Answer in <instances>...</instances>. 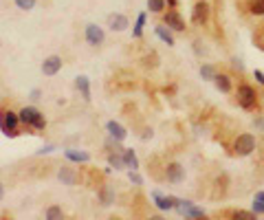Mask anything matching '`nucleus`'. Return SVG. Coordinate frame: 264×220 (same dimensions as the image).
I'll return each instance as SVG.
<instances>
[{
	"label": "nucleus",
	"mask_w": 264,
	"mask_h": 220,
	"mask_svg": "<svg viewBox=\"0 0 264 220\" xmlns=\"http://www.w3.org/2000/svg\"><path fill=\"white\" fill-rule=\"evenodd\" d=\"M16 3V7L22 9V11H31V9H36V0H14Z\"/></svg>",
	"instance_id": "nucleus-28"
},
{
	"label": "nucleus",
	"mask_w": 264,
	"mask_h": 220,
	"mask_svg": "<svg viewBox=\"0 0 264 220\" xmlns=\"http://www.w3.org/2000/svg\"><path fill=\"white\" fill-rule=\"evenodd\" d=\"M209 14H211V7L207 0H196L192 7V22L198 27H205L209 22Z\"/></svg>",
	"instance_id": "nucleus-5"
},
{
	"label": "nucleus",
	"mask_w": 264,
	"mask_h": 220,
	"mask_svg": "<svg viewBox=\"0 0 264 220\" xmlns=\"http://www.w3.org/2000/svg\"><path fill=\"white\" fill-rule=\"evenodd\" d=\"M20 121L27 126V128H33V130H44L47 128V119H44V115L33 106H25L20 110Z\"/></svg>",
	"instance_id": "nucleus-2"
},
{
	"label": "nucleus",
	"mask_w": 264,
	"mask_h": 220,
	"mask_svg": "<svg viewBox=\"0 0 264 220\" xmlns=\"http://www.w3.org/2000/svg\"><path fill=\"white\" fill-rule=\"evenodd\" d=\"M47 220H62L64 218V211H62V207H57V205H51L49 209H47Z\"/></svg>",
	"instance_id": "nucleus-24"
},
{
	"label": "nucleus",
	"mask_w": 264,
	"mask_h": 220,
	"mask_svg": "<svg viewBox=\"0 0 264 220\" xmlns=\"http://www.w3.org/2000/svg\"><path fill=\"white\" fill-rule=\"evenodd\" d=\"M62 71V57L60 55H49L44 57L42 62V73L47 75V77H53V75H57Z\"/></svg>",
	"instance_id": "nucleus-10"
},
{
	"label": "nucleus",
	"mask_w": 264,
	"mask_h": 220,
	"mask_svg": "<svg viewBox=\"0 0 264 220\" xmlns=\"http://www.w3.org/2000/svg\"><path fill=\"white\" fill-rule=\"evenodd\" d=\"M214 84H216V88L220 90V92H231L233 90V79L229 77L227 73H216Z\"/></svg>",
	"instance_id": "nucleus-14"
},
{
	"label": "nucleus",
	"mask_w": 264,
	"mask_h": 220,
	"mask_svg": "<svg viewBox=\"0 0 264 220\" xmlns=\"http://www.w3.org/2000/svg\"><path fill=\"white\" fill-rule=\"evenodd\" d=\"M146 18H148L146 14H139V16H137L135 29H132V36H135L137 40H139V38H143V27H146Z\"/></svg>",
	"instance_id": "nucleus-22"
},
{
	"label": "nucleus",
	"mask_w": 264,
	"mask_h": 220,
	"mask_svg": "<svg viewBox=\"0 0 264 220\" xmlns=\"http://www.w3.org/2000/svg\"><path fill=\"white\" fill-rule=\"evenodd\" d=\"M53 150H55V146H51V143H49V146H42V148H40L38 154H49V152H53Z\"/></svg>",
	"instance_id": "nucleus-31"
},
{
	"label": "nucleus",
	"mask_w": 264,
	"mask_h": 220,
	"mask_svg": "<svg viewBox=\"0 0 264 220\" xmlns=\"http://www.w3.org/2000/svg\"><path fill=\"white\" fill-rule=\"evenodd\" d=\"M255 148H257V141L251 132H242L233 141V154L236 156H251L255 152Z\"/></svg>",
	"instance_id": "nucleus-3"
},
{
	"label": "nucleus",
	"mask_w": 264,
	"mask_h": 220,
	"mask_svg": "<svg viewBox=\"0 0 264 220\" xmlns=\"http://www.w3.org/2000/svg\"><path fill=\"white\" fill-rule=\"evenodd\" d=\"M152 200H154V205H157L159 211H170V209H174V207H176L174 196H165V194L157 192V189L152 192Z\"/></svg>",
	"instance_id": "nucleus-9"
},
{
	"label": "nucleus",
	"mask_w": 264,
	"mask_h": 220,
	"mask_svg": "<svg viewBox=\"0 0 264 220\" xmlns=\"http://www.w3.org/2000/svg\"><path fill=\"white\" fill-rule=\"evenodd\" d=\"M154 33H157V38L163 40V42L168 44V46H174V44H176V42H174V36H172V29L165 27V22H163V25L154 27Z\"/></svg>",
	"instance_id": "nucleus-15"
},
{
	"label": "nucleus",
	"mask_w": 264,
	"mask_h": 220,
	"mask_svg": "<svg viewBox=\"0 0 264 220\" xmlns=\"http://www.w3.org/2000/svg\"><path fill=\"white\" fill-rule=\"evenodd\" d=\"M236 99H238V106L242 110H255L257 101H260V92H257L251 84L242 82L236 90Z\"/></svg>",
	"instance_id": "nucleus-1"
},
{
	"label": "nucleus",
	"mask_w": 264,
	"mask_h": 220,
	"mask_svg": "<svg viewBox=\"0 0 264 220\" xmlns=\"http://www.w3.org/2000/svg\"><path fill=\"white\" fill-rule=\"evenodd\" d=\"M157 60H159V55H157V53H150V55H146V57H143V64H146V66H152V68H154V66L159 64Z\"/></svg>",
	"instance_id": "nucleus-29"
},
{
	"label": "nucleus",
	"mask_w": 264,
	"mask_h": 220,
	"mask_svg": "<svg viewBox=\"0 0 264 220\" xmlns=\"http://www.w3.org/2000/svg\"><path fill=\"white\" fill-rule=\"evenodd\" d=\"M3 198H5V185L0 183V200H3Z\"/></svg>",
	"instance_id": "nucleus-36"
},
{
	"label": "nucleus",
	"mask_w": 264,
	"mask_h": 220,
	"mask_svg": "<svg viewBox=\"0 0 264 220\" xmlns=\"http://www.w3.org/2000/svg\"><path fill=\"white\" fill-rule=\"evenodd\" d=\"M163 22L172 29V31H185V20L181 18V14L176 9H170L168 14L163 16Z\"/></svg>",
	"instance_id": "nucleus-11"
},
{
	"label": "nucleus",
	"mask_w": 264,
	"mask_h": 220,
	"mask_svg": "<svg viewBox=\"0 0 264 220\" xmlns=\"http://www.w3.org/2000/svg\"><path fill=\"white\" fill-rule=\"evenodd\" d=\"M97 196H99V202L104 207H110L114 202V189L110 187V185H101L99 192H97Z\"/></svg>",
	"instance_id": "nucleus-16"
},
{
	"label": "nucleus",
	"mask_w": 264,
	"mask_h": 220,
	"mask_svg": "<svg viewBox=\"0 0 264 220\" xmlns=\"http://www.w3.org/2000/svg\"><path fill=\"white\" fill-rule=\"evenodd\" d=\"M57 178H60L64 185H75L77 183V174L73 167H60L57 170Z\"/></svg>",
	"instance_id": "nucleus-17"
},
{
	"label": "nucleus",
	"mask_w": 264,
	"mask_h": 220,
	"mask_svg": "<svg viewBox=\"0 0 264 220\" xmlns=\"http://www.w3.org/2000/svg\"><path fill=\"white\" fill-rule=\"evenodd\" d=\"M165 0H148V9L152 11V14H163V9H165Z\"/></svg>",
	"instance_id": "nucleus-26"
},
{
	"label": "nucleus",
	"mask_w": 264,
	"mask_h": 220,
	"mask_svg": "<svg viewBox=\"0 0 264 220\" xmlns=\"http://www.w3.org/2000/svg\"><path fill=\"white\" fill-rule=\"evenodd\" d=\"M255 213V216H264V192H257L253 196V209H251Z\"/></svg>",
	"instance_id": "nucleus-23"
},
{
	"label": "nucleus",
	"mask_w": 264,
	"mask_h": 220,
	"mask_svg": "<svg viewBox=\"0 0 264 220\" xmlns=\"http://www.w3.org/2000/svg\"><path fill=\"white\" fill-rule=\"evenodd\" d=\"M128 178H130L132 185H141V183H143V178L137 174V170H130V172H128Z\"/></svg>",
	"instance_id": "nucleus-30"
},
{
	"label": "nucleus",
	"mask_w": 264,
	"mask_h": 220,
	"mask_svg": "<svg viewBox=\"0 0 264 220\" xmlns=\"http://www.w3.org/2000/svg\"><path fill=\"white\" fill-rule=\"evenodd\" d=\"M20 113H14V110H5L0 115V128L7 137H18L20 135Z\"/></svg>",
	"instance_id": "nucleus-4"
},
{
	"label": "nucleus",
	"mask_w": 264,
	"mask_h": 220,
	"mask_svg": "<svg viewBox=\"0 0 264 220\" xmlns=\"http://www.w3.org/2000/svg\"><path fill=\"white\" fill-rule=\"evenodd\" d=\"M253 77L264 86V73H262V71H253Z\"/></svg>",
	"instance_id": "nucleus-32"
},
{
	"label": "nucleus",
	"mask_w": 264,
	"mask_h": 220,
	"mask_svg": "<svg viewBox=\"0 0 264 220\" xmlns=\"http://www.w3.org/2000/svg\"><path fill=\"white\" fill-rule=\"evenodd\" d=\"M106 130H108V135H110V139H114V141H119V143L128 137V130H125L123 126L119 124V121H114V119L106 124Z\"/></svg>",
	"instance_id": "nucleus-12"
},
{
	"label": "nucleus",
	"mask_w": 264,
	"mask_h": 220,
	"mask_svg": "<svg viewBox=\"0 0 264 220\" xmlns=\"http://www.w3.org/2000/svg\"><path fill=\"white\" fill-rule=\"evenodd\" d=\"M141 137H143V139H150V137H152V130H146Z\"/></svg>",
	"instance_id": "nucleus-35"
},
{
	"label": "nucleus",
	"mask_w": 264,
	"mask_h": 220,
	"mask_svg": "<svg viewBox=\"0 0 264 220\" xmlns=\"http://www.w3.org/2000/svg\"><path fill=\"white\" fill-rule=\"evenodd\" d=\"M200 77H203V79H211V82H214L216 68L211 66V64H203V66H200Z\"/></svg>",
	"instance_id": "nucleus-27"
},
{
	"label": "nucleus",
	"mask_w": 264,
	"mask_h": 220,
	"mask_svg": "<svg viewBox=\"0 0 264 220\" xmlns=\"http://www.w3.org/2000/svg\"><path fill=\"white\" fill-rule=\"evenodd\" d=\"M165 3H168L170 9H176V7H179V0H165Z\"/></svg>",
	"instance_id": "nucleus-33"
},
{
	"label": "nucleus",
	"mask_w": 264,
	"mask_h": 220,
	"mask_svg": "<svg viewBox=\"0 0 264 220\" xmlns=\"http://www.w3.org/2000/svg\"><path fill=\"white\" fill-rule=\"evenodd\" d=\"M64 156L73 163H88L90 156L86 152H79V150H64Z\"/></svg>",
	"instance_id": "nucleus-20"
},
{
	"label": "nucleus",
	"mask_w": 264,
	"mask_h": 220,
	"mask_svg": "<svg viewBox=\"0 0 264 220\" xmlns=\"http://www.w3.org/2000/svg\"><path fill=\"white\" fill-rule=\"evenodd\" d=\"M249 11L253 16H264V0H249Z\"/></svg>",
	"instance_id": "nucleus-25"
},
{
	"label": "nucleus",
	"mask_w": 264,
	"mask_h": 220,
	"mask_svg": "<svg viewBox=\"0 0 264 220\" xmlns=\"http://www.w3.org/2000/svg\"><path fill=\"white\" fill-rule=\"evenodd\" d=\"M40 95H42V92H40L38 88H36V90H31V99H40Z\"/></svg>",
	"instance_id": "nucleus-34"
},
{
	"label": "nucleus",
	"mask_w": 264,
	"mask_h": 220,
	"mask_svg": "<svg viewBox=\"0 0 264 220\" xmlns=\"http://www.w3.org/2000/svg\"><path fill=\"white\" fill-rule=\"evenodd\" d=\"M163 178L168 183H172V185H179V183H183L185 181V167H183L181 163H168L165 165V170H163Z\"/></svg>",
	"instance_id": "nucleus-6"
},
{
	"label": "nucleus",
	"mask_w": 264,
	"mask_h": 220,
	"mask_svg": "<svg viewBox=\"0 0 264 220\" xmlns=\"http://www.w3.org/2000/svg\"><path fill=\"white\" fill-rule=\"evenodd\" d=\"M75 86H77V90L82 92L84 101H90V82H88V77H86V75H79V77L75 79Z\"/></svg>",
	"instance_id": "nucleus-18"
},
{
	"label": "nucleus",
	"mask_w": 264,
	"mask_h": 220,
	"mask_svg": "<svg viewBox=\"0 0 264 220\" xmlns=\"http://www.w3.org/2000/svg\"><path fill=\"white\" fill-rule=\"evenodd\" d=\"M108 27L119 33V31H125V29L130 27V20L125 18L123 14H110L108 16Z\"/></svg>",
	"instance_id": "nucleus-13"
},
{
	"label": "nucleus",
	"mask_w": 264,
	"mask_h": 220,
	"mask_svg": "<svg viewBox=\"0 0 264 220\" xmlns=\"http://www.w3.org/2000/svg\"><path fill=\"white\" fill-rule=\"evenodd\" d=\"M108 163L114 170H125V161H123V154H117V152H110L108 154Z\"/></svg>",
	"instance_id": "nucleus-21"
},
{
	"label": "nucleus",
	"mask_w": 264,
	"mask_h": 220,
	"mask_svg": "<svg viewBox=\"0 0 264 220\" xmlns=\"http://www.w3.org/2000/svg\"><path fill=\"white\" fill-rule=\"evenodd\" d=\"M84 36H86V42H88L90 46H99V44H104V40H106V33H104V29H101L99 25H86V31H84Z\"/></svg>",
	"instance_id": "nucleus-8"
},
{
	"label": "nucleus",
	"mask_w": 264,
	"mask_h": 220,
	"mask_svg": "<svg viewBox=\"0 0 264 220\" xmlns=\"http://www.w3.org/2000/svg\"><path fill=\"white\" fill-rule=\"evenodd\" d=\"M176 211L181 213V216L185 218H203L205 216V209H200V207H196L192 200H183V198H176Z\"/></svg>",
	"instance_id": "nucleus-7"
},
{
	"label": "nucleus",
	"mask_w": 264,
	"mask_h": 220,
	"mask_svg": "<svg viewBox=\"0 0 264 220\" xmlns=\"http://www.w3.org/2000/svg\"><path fill=\"white\" fill-rule=\"evenodd\" d=\"M121 154H123V161H125V170H139V159H137L135 150L125 148Z\"/></svg>",
	"instance_id": "nucleus-19"
}]
</instances>
